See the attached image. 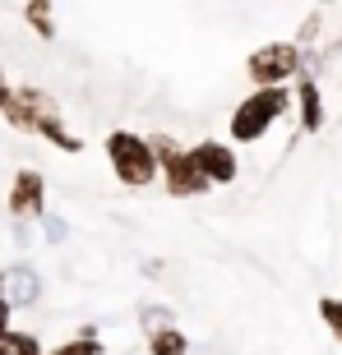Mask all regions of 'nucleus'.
I'll list each match as a JSON object with an SVG mask.
<instances>
[{
    "label": "nucleus",
    "mask_w": 342,
    "mask_h": 355,
    "mask_svg": "<svg viewBox=\"0 0 342 355\" xmlns=\"http://www.w3.org/2000/svg\"><path fill=\"white\" fill-rule=\"evenodd\" d=\"M291 111V88H250L227 116V144H259L277 120Z\"/></svg>",
    "instance_id": "f257e3e1"
},
{
    "label": "nucleus",
    "mask_w": 342,
    "mask_h": 355,
    "mask_svg": "<svg viewBox=\"0 0 342 355\" xmlns=\"http://www.w3.org/2000/svg\"><path fill=\"white\" fill-rule=\"evenodd\" d=\"M102 153H106V166L116 171V180L125 189H148V184L158 180V162L148 153L144 134L134 130H111L102 139Z\"/></svg>",
    "instance_id": "f03ea898"
},
{
    "label": "nucleus",
    "mask_w": 342,
    "mask_h": 355,
    "mask_svg": "<svg viewBox=\"0 0 342 355\" xmlns=\"http://www.w3.org/2000/svg\"><path fill=\"white\" fill-rule=\"evenodd\" d=\"M305 69V51L296 42H263L245 55V79L254 88H291Z\"/></svg>",
    "instance_id": "7ed1b4c3"
},
{
    "label": "nucleus",
    "mask_w": 342,
    "mask_h": 355,
    "mask_svg": "<svg viewBox=\"0 0 342 355\" xmlns=\"http://www.w3.org/2000/svg\"><path fill=\"white\" fill-rule=\"evenodd\" d=\"M5 212H10L14 222H38L42 212H47V175L24 166V171H14L10 189H5Z\"/></svg>",
    "instance_id": "20e7f679"
},
{
    "label": "nucleus",
    "mask_w": 342,
    "mask_h": 355,
    "mask_svg": "<svg viewBox=\"0 0 342 355\" xmlns=\"http://www.w3.org/2000/svg\"><path fill=\"white\" fill-rule=\"evenodd\" d=\"M190 157H195V166L204 171V180H209L213 189L241 180V157L227 139H199V144H190Z\"/></svg>",
    "instance_id": "39448f33"
},
{
    "label": "nucleus",
    "mask_w": 342,
    "mask_h": 355,
    "mask_svg": "<svg viewBox=\"0 0 342 355\" xmlns=\"http://www.w3.org/2000/svg\"><path fill=\"white\" fill-rule=\"evenodd\" d=\"M158 184L167 189L171 198H204L213 189V184L204 180V171L195 166L190 148H181V153H171V157L162 162V166H158Z\"/></svg>",
    "instance_id": "423d86ee"
},
{
    "label": "nucleus",
    "mask_w": 342,
    "mask_h": 355,
    "mask_svg": "<svg viewBox=\"0 0 342 355\" xmlns=\"http://www.w3.org/2000/svg\"><path fill=\"white\" fill-rule=\"evenodd\" d=\"M0 300L10 304V309H33L42 300V272L33 263L0 268Z\"/></svg>",
    "instance_id": "0eeeda50"
},
{
    "label": "nucleus",
    "mask_w": 342,
    "mask_h": 355,
    "mask_svg": "<svg viewBox=\"0 0 342 355\" xmlns=\"http://www.w3.org/2000/svg\"><path fill=\"white\" fill-rule=\"evenodd\" d=\"M291 111L301 116V134H319V130H324V120H329L319 79H315V74H305V69L296 74V83H291Z\"/></svg>",
    "instance_id": "6e6552de"
},
{
    "label": "nucleus",
    "mask_w": 342,
    "mask_h": 355,
    "mask_svg": "<svg viewBox=\"0 0 342 355\" xmlns=\"http://www.w3.org/2000/svg\"><path fill=\"white\" fill-rule=\"evenodd\" d=\"M33 134H38L42 144H51L56 153H65V157H79L83 148H88V144L79 139V134H74V130L65 125V116H42V120H38V130H33Z\"/></svg>",
    "instance_id": "1a4fd4ad"
},
{
    "label": "nucleus",
    "mask_w": 342,
    "mask_h": 355,
    "mask_svg": "<svg viewBox=\"0 0 342 355\" xmlns=\"http://www.w3.org/2000/svg\"><path fill=\"white\" fill-rule=\"evenodd\" d=\"M19 14H24V24L33 28L42 42H51V37H56V5H51V0H28Z\"/></svg>",
    "instance_id": "9d476101"
},
{
    "label": "nucleus",
    "mask_w": 342,
    "mask_h": 355,
    "mask_svg": "<svg viewBox=\"0 0 342 355\" xmlns=\"http://www.w3.org/2000/svg\"><path fill=\"white\" fill-rule=\"evenodd\" d=\"M14 97L28 106V116H33V120H42V116H60L56 97H51L47 88H38V83H19V88H14Z\"/></svg>",
    "instance_id": "9b49d317"
},
{
    "label": "nucleus",
    "mask_w": 342,
    "mask_h": 355,
    "mask_svg": "<svg viewBox=\"0 0 342 355\" xmlns=\"http://www.w3.org/2000/svg\"><path fill=\"white\" fill-rule=\"evenodd\" d=\"M148 355H190L185 328H153L148 332Z\"/></svg>",
    "instance_id": "f8f14e48"
},
{
    "label": "nucleus",
    "mask_w": 342,
    "mask_h": 355,
    "mask_svg": "<svg viewBox=\"0 0 342 355\" xmlns=\"http://www.w3.org/2000/svg\"><path fill=\"white\" fill-rule=\"evenodd\" d=\"M102 351H106V346H102V337H97V328H92V323H83V328L74 332L70 342L51 346L47 355H102Z\"/></svg>",
    "instance_id": "ddd939ff"
},
{
    "label": "nucleus",
    "mask_w": 342,
    "mask_h": 355,
    "mask_svg": "<svg viewBox=\"0 0 342 355\" xmlns=\"http://www.w3.org/2000/svg\"><path fill=\"white\" fill-rule=\"evenodd\" d=\"M0 355H42L38 332H28V328H10L5 337H0Z\"/></svg>",
    "instance_id": "4468645a"
},
{
    "label": "nucleus",
    "mask_w": 342,
    "mask_h": 355,
    "mask_svg": "<svg viewBox=\"0 0 342 355\" xmlns=\"http://www.w3.org/2000/svg\"><path fill=\"white\" fill-rule=\"evenodd\" d=\"M0 116H5V125H10V130H19V134H33V130H38V120L28 116V106L19 102L14 92H10V102L0 106Z\"/></svg>",
    "instance_id": "2eb2a0df"
},
{
    "label": "nucleus",
    "mask_w": 342,
    "mask_h": 355,
    "mask_svg": "<svg viewBox=\"0 0 342 355\" xmlns=\"http://www.w3.org/2000/svg\"><path fill=\"white\" fill-rule=\"evenodd\" d=\"M319 318L333 332V342L342 346V295H319Z\"/></svg>",
    "instance_id": "dca6fc26"
},
{
    "label": "nucleus",
    "mask_w": 342,
    "mask_h": 355,
    "mask_svg": "<svg viewBox=\"0 0 342 355\" xmlns=\"http://www.w3.org/2000/svg\"><path fill=\"white\" fill-rule=\"evenodd\" d=\"M319 37H324V10H310V14H305V24L296 28V37H291V42H296L301 51H310Z\"/></svg>",
    "instance_id": "f3484780"
},
{
    "label": "nucleus",
    "mask_w": 342,
    "mask_h": 355,
    "mask_svg": "<svg viewBox=\"0 0 342 355\" xmlns=\"http://www.w3.org/2000/svg\"><path fill=\"white\" fill-rule=\"evenodd\" d=\"M144 144H148V153H153V162H158V166H162V162H167L171 157V153H181V139H176V134H162V130H153V134H144Z\"/></svg>",
    "instance_id": "a211bd4d"
},
{
    "label": "nucleus",
    "mask_w": 342,
    "mask_h": 355,
    "mask_svg": "<svg viewBox=\"0 0 342 355\" xmlns=\"http://www.w3.org/2000/svg\"><path fill=\"white\" fill-rule=\"evenodd\" d=\"M139 323H144V332H153V328H176V314H171L167 304H144V309H139Z\"/></svg>",
    "instance_id": "6ab92c4d"
},
{
    "label": "nucleus",
    "mask_w": 342,
    "mask_h": 355,
    "mask_svg": "<svg viewBox=\"0 0 342 355\" xmlns=\"http://www.w3.org/2000/svg\"><path fill=\"white\" fill-rule=\"evenodd\" d=\"M38 226H42V240H47V245H60V240L70 236L65 217H56V212H42V217H38Z\"/></svg>",
    "instance_id": "aec40b11"
},
{
    "label": "nucleus",
    "mask_w": 342,
    "mask_h": 355,
    "mask_svg": "<svg viewBox=\"0 0 342 355\" xmlns=\"http://www.w3.org/2000/svg\"><path fill=\"white\" fill-rule=\"evenodd\" d=\"M14 328V309H10V304H5V300H0V337H5V332H10Z\"/></svg>",
    "instance_id": "412c9836"
},
{
    "label": "nucleus",
    "mask_w": 342,
    "mask_h": 355,
    "mask_svg": "<svg viewBox=\"0 0 342 355\" xmlns=\"http://www.w3.org/2000/svg\"><path fill=\"white\" fill-rule=\"evenodd\" d=\"M10 92H14V88H10V79H5V65H0V106L10 102Z\"/></svg>",
    "instance_id": "4be33fe9"
}]
</instances>
